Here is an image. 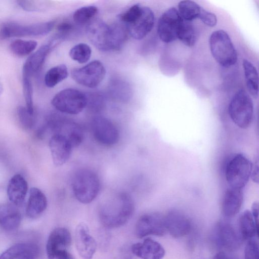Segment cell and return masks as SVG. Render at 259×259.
<instances>
[{
  "instance_id": "cell-28",
  "label": "cell",
  "mask_w": 259,
  "mask_h": 259,
  "mask_svg": "<svg viewBox=\"0 0 259 259\" xmlns=\"http://www.w3.org/2000/svg\"><path fill=\"white\" fill-rule=\"evenodd\" d=\"M68 75L67 67L60 64L50 68L46 73L45 83L48 88H53L65 80Z\"/></svg>"
},
{
  "instance_id": "cell-25",
  "label": "cell",
  "mask_w": 259,
  "mask_h": 259,
  "mask_svg": "<svg viewBox=\"0 0 259 259\" xmlns=\"http://www.w3.org/2000/svg\"><path fill=\"white\" fill-rule=\"evenodd\" d=\"M47 203L45 194L37 188H31L26 207L27 216L31 219L39 217L46 210Z\"/></svg>"
},
{
  "instance_id": "cell-40",
  "label": "cell",
  "mask_w": 259,
  "mask_h": 259,
  "mask_svg": "<svg viewBox=\"0 0 259 259\" xmlns=\"http://www.w3.org/2000/svg\"><path fill=\"white\" fill-rule=\"evenodd\" d=\"M258 161L255 162L252 164V168L251 171L250 179L254 183L258 184Z\"/></svg>"
},
{
  "instance_id": "cell-1",
  "label": "cell",
  "mask_w": 259,
  "mask_h": 259,
  "mask_svg": "<svg viewBox=\"0 0 259 259\" xmlns=\"http://www.w3.org/2000/svg\"><path fill=\"white\" fill-rule=\"evenodd\" d=\"M134 209V202L131 195L124 192H117L101 203L99 209V217L104 227L118 228L128 221Z\"/></svg>"
},
{
  "instance_id": "cell-34",
  "label": "cell",
  "mask_w": 259,
  "mask_h": 259,
  "mask_svg": "<svg viewBox=\"0 0 259 259\" xmlns=\"http://www.w3.org/2000/svg\"><path fill=\"white\" fill-rule=\"evenodd\" d=\"M22 87L26 108L31 114H34L33 87L31 77L22 75Z\"/></svg>"
},
{
  "instance_id": "cell-8",
  "label": "cell",
  "mask_w": 259,
  "mask_h": 259,
  "mask_svg": "<svg viewBox=\"0 0 259 259\" xmlns=\"http://www.w3.org/2000/svg\"><path fill=\"white\" fill-rule=\"evenodd\" d=\"M52 105L59 111L71 115L81 112L88 104V98L82 92L74 89L62 90L51 101Z\"/></svg>"
},
{
  "instance_id": "cell-24",
  "label": "cell",
  "mask_w": 259,
  "mask_h": 259,
  "mask_svg": "<svg viewBox=\"0 0 259 259\" xmlns=\"http://www.w3.org/2000/svg\"><path fill=\"white\" fill-rule=\"evenodd\" d=\"M21 221V214L15 205L5 203L0 205V227L12 231L17 229Z\"/></svg>"
},
{
  "instance_id": "cell-16",
  "label": "cell",
  "mask_w": 259,
  "mask_h": 259,
  "mask_svg": "<svg viewBox=\"0 0 259 259\" xmlns=\"http://www.w3.org/2000/svg\"><path fill=\"white\" fill-rule=\"evenodd\" d=\"M154 24V14L149 7L143 6L140 16L131 24L125 27L134 39L144 38L152 29Z\"/></svg>"
},
{
  "instance_id": "cell-10",
  "label": "cell",
  "mask_w": 259,
  "mask_h": 259,
  "mask_svg": "<svg viewBox=\"0 0 259 259\" xmlns=\"http://www.w3.org/2000/svg\"><path fill=\"white\" fill-rule=\"evenodd\" d=\"M183 21L175 8L171 7L166 10L160 17L157 24V32L160 40L166 43L175 40Z\"/></svg>"
},
{
  "instance_id": "cell-13",
  "label": "cell",
  "mask_w": 259,
  "mask_h": 259,
  "mask_svg": "<svg viewBox=\"0 0 259 259\" xmlns=\"http://www.w3.org/2000/svg\"><path fill=\"white\" fill-rule=\"evenodd\" d=\"M60 42L54 36L33 52L25 62L22 69V75L31 77L42 66L45 60L52 50Z\"/></svg>"
},
{
  "instance_id": "cell-14",
  "label": "cell",
  "mask_w": 259,
  "mask_h": 259,
  "mask_svg": "<svg viewBox=\"0 0 259 259\" xmlns=\"http://www.w3.org/2000/svg\"><path fill=\"white\" fill-rule=\"evenodd\" d=\"M75 243L79 255L83 259H92L96 251L97 242L84 223L78 224L75 231Z\"/></svg>"
},
{
  "instance_id": "cell-18",
  "label": "cell",
  "mask_w": 259,
  "mask_h": 259,
  "mask_svg": "<svg viewBox=\"0 0 259 259\" xmlns=\"http://www.w3.org/2000/svg\"><path fill=\"white\" fill-rule=\"evenodd\" d=\"M167 232L174 238H180L188 234L191 229L189 218L180 211L175 210L164 215Z\"/></svg>"
},
{
  "instance_id": "cell-21",
  "label": "cell",
  "mask_w": 259,
  "mask_h": 259,
  "mask_svg": "<svg viewBox=\"0 0 259 259\" xmlns=\"http://www.w3.org/2000/svg\"><path fill=\"white\" fill-rule=\"evenodd\" d=\"M39 253V247L36 244L19 243L3 252L0 255V259H37Z\"/></svg>"
},
{
  "instance_id": "cell-19",
  "label": "cell",
  "mask_w": 259,
  "mask_h": 259,
  "mask_svg": "<svg viewBox=\"0 0 259 259\" xmlns=\"http://www.w3.org/2000/svg\"><path fill=\"white\" fill-rule=\"evenodd\" d=\"M72 241L69 230L63 227L54 229L50 234L46 245L48 259H55L56 253L60 250L68 248Z\"/></svg>"
},
{
  "instance_id": "cell-6",
  "label": "cell",
  "mask_w": 259,
  "mask_h": 259,
  "mask_svg": "<svg viewBox=\"0 0 259 259\" xmlns=\"http://www.w3.org/2000/svg\"><path fill=\"white\" fill-rule=\"evenodd\" d=\"M55 24L54 21L29 24L13 21L4 22L0 25V39L46 35L53 29Z\"/></svg>"
},
{
  "instance_id": "cell-4",
  "label": "cell",
  "mask_w": 259,
  "mask_h": 259,
  "mask_svg": "<svg viewBox=\"0 0 259 259\" xmlns=\"http://www.w3.org/2000/svg\"><path fill=\"white\" fill-rule=\"evenodd\" d=\"M209 46L213 58L221 66L229 67L237 62L236 49L230 36L224 30L213 32L209 38Z\"/></svg>"
},
{
  "instance_id": "cell-5",
  "label": "cell",
  "mask_w": 259,
  "mask_h": 259,
  "mask_svg": "<svg viewBox=\"0 0 259 259\" xmlns=\"http://www.w3.org/2000/svg\"><path fill=\"white\" fill-rule=\"evenodd\" d=\"M228 113L238 127L242 129L249 127L253 116V104L250 95L244 90L238 91L229 103Z\"/></svg>"
},
{
  "instance_id": "cell-26",
  "label": "cell",
  "mask_w": 259,
  "mask_h": 259,
  "mask_svg": "<svg viewBox=\"0 0 259 259\" xmlns=\"http://www.w3.org/2000/svg\"><path fill=\"white\" fill-rule=\"evenodd\" d=\"M239 235L242 240H249L258 235V227L256 226L251 211L245 210L238 219Z\"/></svg>"
},
{
  "instance_id": "cell-2",
  "label": "cell",
  "mask_w": 259,
  "mask_h": 259,
  "mask_svg": "<svg viewBox=\"0 0 259 259\" xmlns=\"http://www.w3.org/2000/svg\"><path fill=\"white\" fill-rule=\"evenodd\" d=\"M125 29L120 25H109L97 19L89 23L86 32L89 39L96 48L107 52L119 50L125 39Z\"/></svg>"
},
{
  "instance_id": "cell-15",
  "label": "cell",
  "mask_w": 259,
  "mask_h": 259,
  "mask_svg": "<svg viewBox=\"0 0 259 259\" xmlns=\"http://www.w3.org/2000/svg\"><path fill=\"white\" fill-rule=\"evenodd\" d=\"M215 235L217 243L227 251L234 252L240 246L242 239L229 223L219 222L216 226Z\"/></svg>"
},
{
  "instance_id": "cell-17",
  "label": "cell",
  "mask_w": 259,
  "mask_h": 259,
  "mask_svg": "<svg viewBox=\"0 0 259 259\" xmlns=\"http://www.w3.org/2000/svg\"><path fill=\"white\" fill-rule=\"evenodd\" d=\"M49 145L53 162L57 166L63 165L68 160L73 148L67 138L59 134L52 136Z\"/></svg>"
},
{
  "instance_id": "cell-27",
  "label": "cell",
  "mask_w": 259,
  "mask_h": 259,
  "mask_svg": "<svg viewBox=\"0 0 259 259\" xmlns=\"http://www.w3.org/2000/svg\"><path fill=\"white\" fill-rule=\"evenodd\" d=\"M242 66L248 92L253 98L256 99L258 95V76L256 68L246 59L243 60Z\"/></svg>"
},
{
  "instance_id": "cell-42",
  "label": "cell",
  "mask_w": 259,
  "mask_h": 259,
  "mask_svg": "<svg viewBox=\"0 0 259 259\" xmlns=\"http://www.w3.org/2000/svg\"><path fill=\"white\" fill-rule=\"evenodd\" d=\"M55 259H74L67 250H61L56 254Z\"/></svg>"
},
{
  "instance_id": "cell-30",
  "label": "cell",
  "mask_w": 259,
  "mask_h": 259,
  "mask_svg": "<svg viewBox=\"0 0 259 259\" xmlns=\"http://www.w3.org/2000/svg\"><path fill=\"white\" fill-rule=\"evenodd\" d=\"M37 46V42L32 40L17 39L10 44L11 51L16 56L24 57L30 54Z\"/></svg>"
},
{
  "instance_id": "cell-37",
  "label": "cell",
  "mask_w": 259,
  "mask_h": 259,
  "mask_svg": "<svg viewBox=\"0 0 259 259\" xmlns=\"http://www.w3.org/2000/svg\"><path fill=\"white\" fill-rule=\"evenodd\" d=\"M245 259H259V248L257 241L254 239L248 240L244 249Z\"/></svg>"
},
{
  "instance_id": "cell-12",
  "label": "cell",
  "mask_w": 259,
  "mask_h": 259,
  "mask_svg": "<svg viewBox=\"0 0 259 259\" xmlns=\"http://www.w3.org/2000/svg\"><path fill=\"white\" fill-rule=\"evenodd\" d=\"M91 127L93 137L100 144L110 147L118 142L119 131L109 119L101 116L96 117L92 121Z\"/></svg>"
},
{
  "instance_id": "cell-31",
  "label": "cell",
  "mask_w": 259,
  "mask_h": 259,
  "mask_svg": "<svg viewBox=\"0 0 259 259\" xmlns=\"http://www.w3.org/2000/svg\"><path fill=\"white\" fill-rule=\"evenodd\" d=\"M177 38L188 47L193 46L197 40V34L190 22L184 20L178 32Z\"/></svg>"
},
{
  "instance_id": "cell-9",
  "label": "cell",
  "mask_w": 259,
  "mask_h": 259,
  "mask_svg": "<svg viewBox=\"0 0 259 259\" xmlns=\"http://www.w3.org/2000/svg\"><path fill=\"white\" fill-rule=\"evenodd\" d=\"M106 69L101 62L94 60L71 71L73 79L77 83L89 88L98 87L104 79Z\"/></svg>"
},
{
  "instance_id": "cell-39",
  "label": "cell",
  "mask_w": 259,
  "mask_h": 259,
  "mask_svg": "<svg viewBox=\"0 0 259 259\" xmlns=\"http://www.w3.org/2000/svg\"><path fill=\"white\" fill-rule=\"evenodd\" d=\"M18 5L24 10L29 12L38 11L41 9L39 1H18Z\"/></svg>"
},
{
  "instance_id": "cell-32",
  "label": "cell",
  "mask_w": 259,
  "mask_h": 259,
  "mask_svg": "<svg viewBox=\"0 0 259 259\" xmlns=\"http://www.w3.org/2000/svg\"><path fill=\"white\" fill-rule=\"evenodd\" d=\"M92 50L85 43H79L73 46L69 51L70 57L80 64L87 63L90 59Z\"/></svg>"
},
{
  "instance_id": "cell-20",
  "label": "cell",
  "mask_w": 259,
  "mask_h": 259,
  "mask_svg": "<svg viewBox=\"0 0 259 259\" xmlns=\"http://www.w3.org/2000/svg\"><path fill=\"white\" fill-rule=\"evenodd\" d=\"M132 252L141 259H162L165 250L158 242L146 238L142 242L134 244L131 247Z\"/></svg>"
},
{
  "instance_id": "cell-7",
  "label": "cell",
  "mask_w": 259,
  "mask_h": 259,
  "mask_svg": "<svg viewBox=\"0 0 259 259\" xmlns=\"http://www.w3.org/2000/svg\"><path fill=\"white\" fill-rule=\"evenodd\" d=\"M252 163L244 155L237 153L228 162L226 180L230 187L242 189L250 178Z\"/></svg>"
},
{
  "instance_id": "cell-38",
  "label": "cell",
  "mask_w": 259,
  "mask_h": 259,
  "mask_svg": "<svg viewBox=\"0 0 259 259\" xmlns=\"http://www.w3.org/2000/svg\"><path fill=\"white\" fill-rule=\"evenodd\" d=\"M198 18L207 26L213 27L217 23V18L215 15L205 9L201 8Z\"/></svg>"
},
{
  "instance_id": "cell-22",
  "label": "cell",
  "mask_w": 259,
  "mask_h": 259,
  "mask_svg": "<svg viewBox=\"0 0 259 259\" xmlns=\"http://www.w3.org/2000/svg\"><path fill=\"white\" fill-rule=\"evenodd\" d=\"M243 201L242 189L230 187L224 195L222 211L228 218L233 217L240 211Z\"/></svg>"
},
{
  "instance_id": "cell-35",
  "label": "cell",
  "mask_w": 259,
  "mask_h": 259,
  "mask_svg": "<svg viewBox=\"0 0 259 259\" xmlns=\"http://www.w3.org/2000/svg\"><path fill=\"white\" fill-rule=\"evenodd\" d=\"M17 115L19 122L25 130L32 128L35 124V118L34 114H31L26 107L20 106L17 108Z\"/></svg>"
},
{
  "instance_id": "cell-3",
  "label": "cell",
  "mask_w": 259,
  "mask_h": 259,
  "mask_svg": "<svg viewBox=\"0 0 259 259\" xmlns=\"http://www.w3.org/2000/svg\"><path fill=\"white\" fill-rule=\"evenodd\" d=\"M76 199L83 204L92 202L98 196L100 182L98 175L93 170L83 168L75 173L72 182Z\"/></svg>"
},
{
  "instance_id": "cell-23",
  "label": "cell",
  "mask_w": 259,
  "mask_h": 259,
  "mask_svg": "<svg viewBox=\"0 0 259 259\" xmlns=\"http://www.w3.org/2000/svg\"><path fill=\"white\" fill-rule=\"evenodd\" d=\"M28 191V184L20 174H16L10 180L7 195L11 203L19 206L23 203Z\"/></svg>"
},
{
  "instance_id": "cell-36",
  "label": "cell",
  "mask_w": 259,
  "mask_h": 259,
  "mask_svg": "<svg viewBox=\"0 0 259 259\" xmlns=\"http://www.w3.org/2000/svg\"><path fill=\"white\" fill-rule=\"evenodd\" d=\"M143 6L136 4L120 15L119 18L125 26L132 23L140 16Z\"/></svg>"
},
{
  "instance_id": "cell-41",
  "label": "cell",
  "mask_w": 259,
  "mask_h": 259,
  "mask_svg": "<svg viewBox=\"0 0 259 259\" xmlns=\"http://www.w3.org/2000/svg\"><path fill=\"white\" fill-rule=\"evenodd\" d=\"M250 211L256 226L258 227L259 205L257 201H254L252 203Z\"/></svg>"
},
{
  "instance_id": "cell-43",
  "label": "cell",
  "mask_w": 259,
  "mask_h": 259,
  "mask_svg": "<svg viewBox=\"0 0 259 259\" xmlns=\"http://www.w3.org/2000/svg\"><path fill=\"white\" fill-rule=\"evenodd\" d=\"M213 259H233L223 251L218 252L215 254Z\"/></svg>"
},
{
  "instance_id": "cell-29",
  "label": "cell",
  "mask_w": 259,
  "mask_h": 259,
  "mask_svg": "<svg viewBox=\"0 0 259 259\" xmlns=\"http://www.w3.org/2000/svg\"><path fill=\"white\" fill-rule=\"evenodd\" d=\"M178 7V11L182 19L188 22L198 18L202 8L196 2L191 1H181Z\"/></svg>"
},
{
  "instance_id": "cell-11",
  "label": "cell",
  "mask_w": 259,
  "mask_h": 259,
  "mask_svg": "<svg viewBox=\"0 0 259 259\" xmlns=\"http://www.w3.org/2000/svg\"><path fill=\"white\" fill-rule=\"evenodd\" d=\"M167 232L164 215L153 212L141 216L135 226V234L139 238L149 235L162 236Z\"/></svg>"
},
{
  "instance_id": "cell-33",
  "label": "cell",
  "mask_w": 259,
  "mask_h": 259,
  "mask_svg": "<svg viewBox=\"0 0 259 259\" xmlns=\"http://www.w3.org/2000/svg\"><path fill=\"white\" fill-rule=\"evenodd\" d=\"M98 9L96 6H89L77 9L73 13V19L78 24H83L90 22L97 15Z\"/></svg>"
},
{
  "instance_id": "cell-44",
  "label": "cell",
  "mask_w": 259,
  "mask_h": 259,
  "mask_svg": "<svg viewBox=\"0 0 259 259\" xmlns=\"http://www.w3.org/2000/svg\"><path fill=\"white\" fill-rule=\"evenodd\" d=\"M4 91V86L2 81L0 78V96L2 94Z\"/></svg>"
}]
</instances>
